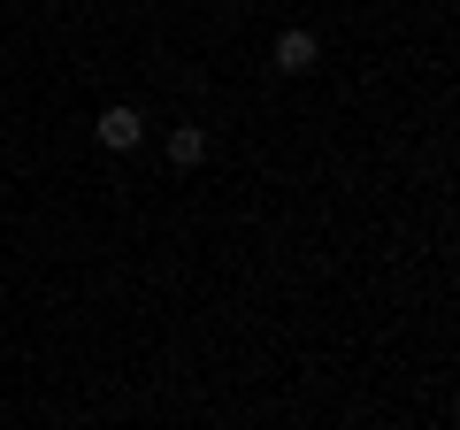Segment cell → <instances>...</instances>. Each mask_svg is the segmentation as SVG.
Listing matches in <instances>:
<instances>
[{
	"mask_svg": "<svg viewBox=\"0 0 460 430\" xmlns=\"http://www.w3.org/2000/svg\"><path fill=\"white\" fill-rule=\"evenodd\" d=\"M269 54H277V69H284V77H307V69L323 62L314 31H299V23H284V31H277V47H269Z\"/></svg>",
	"mask_w": 460,
	"mask_h": 430,
	"instance_id": "6da1fadb",
	"label": "cell"
},
{
	"mask_svg": "<svg viewBox=\"0 0 460 430\" xmlns=\"http://www.w3.org/2000/svg\"><path fill=\"white\" fill-rule=\"evenodd\" d=\"M138 139H146V116L138 108H100V147L108 154H131Z\"/></svg>",
	"mask_w": 460,
	"mask_h": 430,
	"instance_id": "7a4b0ae2",
	"label": "cell"
},
{
	"mask_svg": "<svg viewBox=\"0 0 460 430\" xmlns=\"http://www.w3.org/2000/svg\"><path fill=\"white\" fill-rule=\"evenodd\" d=\"M169 162L199 169V162H208V131H199V123H177V131H169Z\"/></svg>",
	"mask_w": 460,
	"mask_h": 430,
	"instance_id": "3957f363",
	"label": "cell"
}]
</instances>
